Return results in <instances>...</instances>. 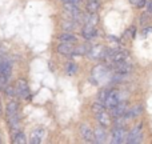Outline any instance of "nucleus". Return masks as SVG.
<instances>
[{
	"mask_svg": "<svg viewBox=\"0 0 152 144\" xmlns=\"http://www.w3.org/2000/svg\"><path fill=\"white\" fill-rule=\"evenodd\" d=\"M15 91H16V95L19 97H21V99H27L29 96V87L26 80H18Z\"/></svg>",
	"mask_w": 152,
	"mask_h": 144,
	"instance_id": "obj_4",
	"label": "nucleus"
},
{
	"mask_svg": "<svg viewBox=\"0 0 152 144\" xmlns=\"http://www.w3.org/2000/svg\"><path fill=\"white\" fill-rule=\"evenodd\" d=\"M145 21H147V16H142V18H140V23H145Z\"/></svg>",
	"mask_w": 152,
	"mask_h": 144,
	"instance_id": "obj_29",
	"label": "nucleus"
},
{
	"mask_svg": "<svg viewBox=\"0 0 152 144\" xmlns=\"http://www.w3.org/2000/svg\"><path fill=\"white\" fill-rule=\"evenodd\" d=\"M63 3H74V4L76 5H79L80 4V0H61Z\"/></svg>",
	"mask_w": 152,
	"mask_h": 144,
	"instance_id": "obj_27",
	"label": "nucleus"
},
{
	"mask_svg": "<svg viewBox=\"0 0 152 144\" xmlns=\"http://www.w3.org/2000/svg\"><path fill=\"white\" fill-rule=\"evenodd\" d=\"M88 47L87 45H80L77 48H74V53L72 55H84V53H88Z\"/></svg>",
	"mask_w": 152,
	"mask_h": 144,
	"instance_id": "obj_21",
	"label": "nucleus"
},
{
	"mask_svg": "<svg viewBox=\"0 0 152 144\" xmlns=\"http://www.w3.org/2000/svg\"><path fill=\"white\" fill-rule=\"evenodd\" d=\"M126 111H127V104L124 102H121V103H119L116 107H113L112 110H111V115H112L113 118H118V116H124Z\"/></svg>",
	"mask_w": 152,
	"mask_h": 144,
	"instance_id": "obj_12",
	"label": "nucleus"
},
{
	"mask_svg": "<svg viewBox=\"0 0 152 144\" xmlns=\"http://www.w3.org/2000/svg\"><path fill=\"white\" fill-rule=\"evenodd\" d=\"M4 91H5V94H7L8 96H13V95L16 94V91H15V88H13V87H5Z\"/></svg>",
	"mask_w": 152,
	"mask_h": 144,
	"instance_id": "obj_26",
	"label": "nucleus"
},
{
	"mask_svg": "<svg viewBox=\"0 0 152 144\" xmlns=\"http://www.w3.org/2000/svg\"><path fill=\"white\" fill-rule=\"evenodd\" d=\"M97 16L96 13H89V16L86 19V24H91V26H96L97 24Z\"/></svg>",
	"mask_w": 152,
	"mask_h": 144,
	"instance_id": "obj_22",
	"label": "nucleus"
},
{
	"mask_svg": "<svg viewBox=\"0 0 152 144\" xmlns=\"http://www.w3.org/2000/svg\"><path fill=\"white\" fill-rule=\"evenodd\" d=\"M143 139V132H142V126L137 124L136 127L132 128V131L129 134H127V143H140Z\"/></svg>",
	"mask_w": 152,
	"mask_h": 144,
	"instance_id": "obj_3",
	"label": "nucleus"
},
{
	"mask_svg": "<svg viewBox=\"0 0 152 144\" xmlns=\"http://www.w3.org/2000/svg\"><path fill=\"white\" fill-rule=\"evenodd\" d=\"M143 108L140 107V105H136V107L131 108L129 111H126V113H124V116H126V119H134L136 118V116H139L140 113H142Z\"/></svg>",
	"mask_w": 152,
	"mask_h": 144,
	"instance_id": "obj_15",
	"label": "nucleus"
},
{
	"mask_svg": "<svg viewBox=\"0 0 152 144\" xmlns=\"http://www.w3.org/2000/svg\"><path fill=\"white\" fill-rule=\"evenodd\" d=\"M119 103H120V94H119V91H116V89H111V91L108 92L105 100H104L105 108L112 110V108L116 107Z\"/></svg>",
	"mask_w": 152,
	"mask_h": 144,
	"instance_id": "obj_1",
	"label": "nucleus"
},
{
	"mask_svg": "<svg viewBox=\"0 0 152 144\" xmlns=\"http://www.w3.org/2000/svg\"><path fill=\"white\" fill-rule=\"evenodd\" d=\"M127 139V131L123 128V127H115L111 132V140L112 143H116V144H120L123 142H126Z\"/></svg>",
	"mask_w": 152,
	"mask_h": 144,
	"instance_id": "obj_2",
	"label": "nucleus"
},
{
	"mask_svg": "<svg viewBox=\"0 0 152 144\" xmlns=\"http://www.w3.org/2000/svg\"><path fill=\"white\" fill-rule=\"evenodd\" d=\"M104 108H105V105H104V103H102V102H95L94 104H92V111H94L95 113L104 111Z\"/></svg>",
	"mask_w": 152,
	"mask_h": 144,
	"instance_id": "obj_20",
	"label": "nucleus"
},
{
	"mask_svg": "<svg viewBox=\"0 0 152 144\" xmlns=\"http://www.w3.org/2000/svg\"><path fill=\"white\" fill-rule=\"evenodd\" d=\"M19 111V105L16 102H10L7 104V108H5V113H7V116L10 118V116H13L16 115Z\"/></svg>",
	"mask_w": 152,
	"mask_h": 144,
	"instance_id": "obj_16",
	"label": "nucleus"
},
{
	"mask_svg": "<svg viewBox=\"0 0 152 144\" xmlns=\"http://www.w3.org/2000/svg\"><path fill=\"white\" fill-rule=\"evenodd\" d=\"M144 3H145V0H139V3H137V7L142 8L143 5H144Z\"/></svg>",
	"mask_w": 152,
	"mask_h": 144,
	"instance_id": "obj_28",
	"label": "nucleus"
},
{
	"mask_svg": "<svg viewBox=\"0 0 152 144\" xmlns=\"http://www.w3.org/2000/svg\"><path fill=\"white\" fill-rule=\"evenodd\" d=\"M81 34H83V37L87 40H91L92 37L96 35V28H95V26H91V24H86V26L83 27V31H81Z\"/></svg>",
	"mask_w": 152,
	"mask_h": 144,
	"instance_id": "obj_11",
	"label": "nucleus"
},
{
	"mask_svg": "<svg viewBox=\"0 0 152 144\" xmlns=\"http://www.w3.org/2000/svg\"><path fill=\"white\" fill-rule=\"evenodd\" d=\"M88 1H99V0H88Z\"/></svg>",
	"mask_w": 152,
	"mask_h": 144,
	"instance_id": "obj_34",
	"label": "nucleus"
},
{
	"mask_svg": "<svg viewBox=\"0 0 152 144\" xmlns=\"http://www.w3.org/2000/svg\"><path fill=\"white\" fill-rule=\"evenodd\" d=\"M99 8H100L99 1H88V4H87V11L89 13H96Z\"/></svg>",
	"mask_w": 152,
	"mask_h": 144,
	"instance_id": "obj_18",
	"label": "nucleus"
},
{
	"mask_svg": "<svg viewBox=\"0 0 152 144\" xmlns=\"http://www.w3.org/2000/svg\"><path fill=\"white\" fill-rule=\"evenodd\" d=\"M108 92H110L108 89H102V91L99 92V100H100V102L104 103V100H105V97H107Z\"/></svg>",
	"mask_w": 152,
	"mask_h": 144,
	"instance_id": "obj_25",
	"label": "nucleus"
},
{
	"mask_svg": "<svg viewBox=\"0 0 152 144\" xmlns=\"http://www.w3.org/2000/svg\"><path fill=\"white\" fill-rule=\"evenodd\" d=\"M59 40L63 43H71V44H74V43H76L77 37H76L75 35L69 34V32H64V34H61L60 36H59Z\"/></svg>",
	"mask_w": 152,
	"mask_h": 144,
	"instance_id": "obj_17",
	"label": "nucleus"
},
{
	"mask_svg": "<svg viewBox=\"0 0 152 144\" xmlns=\"http://www.w3.org/2000/svg\"><path fill=\"white\" fill-rule=\"evenodd\" d=\"M11 72H12V67H11L10 61L4 60V59H0V75L5 76V77H10Z\"/></svg>",
	"mask_w": 152,
	"mask_h": 144,
	"instance_id": "obj_10",
	"label": "nucleus"
},
{
	"mask_svg": "<svg viewBox=\"0 0 152 144\" xmlns=\"http://www.w3.org/2000/svg\"><path fill=\"white\" fill-rule=\"evenodd\" d=\"M94 135H95V142L96 143H104L107 140V132H105L104 127H102V126L95 128Z\"/></svg>",
	"mask_w": 152,
	"mask_h": 144,
	"instance_id": "obj_9",
	"label": "nucleus"
},
{
	"mask_svg": "<svg viewBox=\"0 0 152 144\" xmlns=\"http://www.w3.org/2000/svg\"><path fill=\"white\" fill-rule=\"evenodd\" d=\"M88 53H89V56H91L92 59H100V58H104L105 50L102 47V45H96V47L92 48Z\"/></svg>",
	"mask_w": 152,
	"mask_h": 144,
	"instance_id": "obj_14",
	"label": "nucleus"
},
{
	"mask_svg": "<svg viewBox=\"0 0 152 144\" xmlns=\"http://www.w3.org/2000/svg\"><path fill=\"white\" fill-rule=\"evenodd\" d=\"M27 140H26V135L23 134V132L19 131L18 134H15V136H13V143L15 144H24Z\"/></svg>",
	"mask_w": 152,
	"mask_h": 144,
	"instance_id": "obj_19",
	"label": "nucleus"
},
{
	"mask_svg": "<svg viewBox=\"0 0 152 144\" xmlns=\"http://www.w3.org/2000/svg\"><path fill=\"white\" fill-rule=\"evenodd\" d=\"M129 1H131L132 4H136V5H137V3H139V0H129Z\"/></svg>",
	"mask_w": 152,
	"mask_h": 144,
	"instance_id": "obj_31",
	"label": "nucleus"
},
{
	"mask_svg": "<svg viewBox=\"0 0 152 144\" xmlns=\"http://www.w3.org/2000/svg\"><path fill=\"white\" fill-rule=\"evenodd\" d=\"M107 68L104 66H96L92 69V79H95V84H97V81H100L102 79H104L107 76Z\"/></svg>",
	"mask_w": 152,
	"mask_h": 144,
	"instance_id": "obj_6",
	"label": "nucleus"
},
{
	"mask_svg": "<svg viewBox=\"0 0 152 144\" xmlns=\"http://www.w3.org/2000/svg\"><path fill=\"white\" fill-rule=\"evenodd\" d=\"M96 119H97V121H99L100 126L104 127V128H107V127L111 126V116H110V113L105 112V111L97 112L96 113Z\"/></svg>",
	"mask_w": 152,
	"mask_h": 144,
	"instance_id": "obj_7",
	"label": "nucleus"
},
{
	"mask_svg": "<svg viewBox=\"0 0 152 144\" xmlns=\"http://www.w3.org/2000/svg\"><path fill=\"white\" fill-rule=\"evenodd\" d=\"M58 52L61 55H72L74 53V47H72L71 43H63L58 45Z\"/></svg>",
	"mask_w": 152,
	"mask_h": 144,
	"instance_id": "obj_13",
	"label": "nucleus"
},
{
	"mask_svg": "<svg viewBox=\"0 0 152 144\" xmlns=\"http://www.w3.org/2000/svg\"><path fill=\"white\" fill-rule=\"evenodd\" d=\"M80 135L86 142H95L94 131L91 129V127L88 124H81L80 126Z\"/></svg>",
	"mask_w": 152,
	"mask_h": 144,
	"instance_id": "obj_5",
	"label": "nucleus"
},
{
	"mask_svg": "<svg viewBox=\"0 0 152 144\" xmlns=\"http://www.w3.org/2000/svg\"><path fill=\"white\" fill-rule=\"evenodd\" d=\"M44 129L42 128V127H39V128H35L34 131L31 132V143L32 144H40L43 140V137H44Z\"/></svg>",
	"mask_w": 152,
	"mask_h": 144,
	"instance_id": "obj_8",
	"label": "nucleus"
},
{
	"mask_svg": "<svg viewBox=\"0 0 152 144\" xmlns=\"http://www.w3.org/2000/svg\"><path fill=\"white\" fill-rule=\"evenodd\" d=\"M77 71V67H76L75 63H69L68 66H67V72H68V75H74Z\"/></svg>",
	"mask_w": 152,
	"mask_h": 144,
	"instance_id": "obj_23",
	"label": "nucleus"
},
{
	"mask_svg": "<svg viewBox=\"0 0 152 144\" xmlns=\"http://www.w3.org/2000/svg\"><path fill=\"white\" fill-rule=\"evenodd\" d=\"M150 32H152V27H148V28H145V31H144V35L150 34Z\"/></svg>",
	"mask_w": 152,
	"mask_h": 144,
	"instance_id": "obj_30",
	"label": "nucleus"
},
{
	"mask_svg": "<svg viewBox=\"0 0 152 144\" xmlns=\"http://www.w3.org/2000/svg\"><path fill=\"white\" fill-rule=\"evenodd\" d=\"M150 11H151V13H152V1H151V4H150Z\"/></svg>",
	"mask_w": 152,
	"mask_h": 144,
	"instance_id": "obj_32",
	"label": "nucleus"
},
{
	"mask_svg": "<svg viewBox=\"0 0 152 144\" xmlns=\"http://www.w3.org/2000/svg\"><path fill=\"white\" fill-rule=\"evenodd\" d=\"M74 28H75V23H74V21H69V23H68V21H66V23H63V29H66L67 32H71Z\"/></svg>",
	"mask_w": 152,
	"mask_h": 144,
	"instance_id": "obj_24",
	"label": "nucleus"
},
{
	"mask_svg": "<svg viewBox=\"0 0 152 144\" xmlns=\"http://www.w3.org/2000/svg\"><path fill=\"white\" fill-rule=\"evenodd\" d=\"M0 113H1V102H0Z\"/></svg>",
	"mask_w": 152,
	"mask_h": 144,
	"instance_id": "obj_33",
	"label": "nucleus"
}]
</instances>
